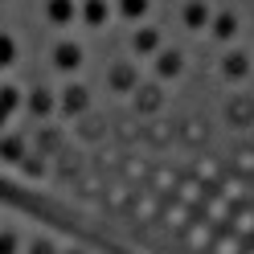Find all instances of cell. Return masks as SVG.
Wrapping results in <instances>:
<instances>
[{
	"label": "cell",
	"mask_w": 254,
	"mask_h": 254,
	"mask_svg": "<svg viewBox=\"0 0 254 254\" xmlns=\"http://www.w3.org/2000/svg\"><path fill=\"white\" fill-rule=\"evenodd\" d=\"M250 74H254V50H246V45H226L217 58V78L221 82H230V86H246L250 82Z\"/></svg>",
	"instance_id": "6da1fadb"
},
{
	"label": "cell",
	"mask_w": 254,
	"mask_h": 254,
	"mask_svg": "<svg viewBox=\"0 0 254 254\" xmlns=\"http://www.w3.org/2000/svg\"><path fill=\"white\" fill-rule=\"evenodd\" d=\"M90 107H94V94L82 78H66V86H58V115L62 119L78 123V119L90 115Z\"/></svg>",
	"instance_id": "7a4b0ae2"
},
{
	"label": "cell",
	"mask_w": 254,
	"mask_h": 254,
	"mask_svg": "<svg viewBox=\"0 0 254 254\" xmlns=\"http://www.w3.org/2000/svg\"><path fill=\"white\" fill-rule=\"evenodd\" d=\"M86 66V45L78 37H58L50 45V70L62 78H78V70Z\"/></svg>",
	"instance_id": "3957f363"
},
{
	"label": "cell",
	"mask_w": 254,
	"mask_h": 254,
	"mask_svg": "<svg viewBox=\"0 0 254 254\" xmlns=\"http://www.w3.org/2000/svg\"><path fill=\"white\" fill-rule=\"evenodd\" d=\"M139 82H144V70H139L135 58H115V62L107 66V78H103V86L115 94V99H123V94L131 99Z\"/></svg>",
	"instance_id": "277c9868"
},
{
	"label": "cell",
	"mask_w": 254,
	"mask_h": 254,
	"mask_svg": "<svg viewBox=\"0 0 254 254\" xmlns=\"http://www.w3.org/2000/svg\"><path fill=\"white\" fill-rule=\"evenodd\" d=\"M148 70H152V82L168 86V82H181V78H185L189 58H185L181 45H164V50L156 54V58H148Z\"/></svg>",
	"instance_id": "5b68a950"
},
{
	"label": "cell",
	"mask_w": 254,
	"mask_h": 254,
	"mask_svg": "<svg viewBox=\"0 0 254 254\" xmlns=\"http://www.w3.org/2000/svg\"><path fill=\"white\" fill-rule=\"evenodd\" d=\"M164 45H168V41H164V33H160L156 25H148V21H144V25H131L127 50H131V58H135V62H139V58H144V62H148V58H156V54L164 50Z\"/></svg>",
	"instance_id": "8992f818"
},
{
	"label": "cell",
	"mask_w": 254,
	"mask_h": 254,
	"mask_svg": "<svg viewBox=\"0 0 254 254\" xmlns=\"http://www.w3.org/2000/svg\"><path fill=\"white\" fill-rule=\"evenodd\" d=\"M25 115L33 123H50L58 115V90L50 86H29L25 90Z\"/></svg>",
	"instance_id": "52a82bcc"
},
{
	"label": "cell",
	"mask_w": 254,
	"mask_h": 254,
	"mask_svg": "<svg viewBox=\"0 0 254 254\" xmlns=\"http://www.w3.org/2000/svg\"><path fill=\"white\" fill-rule=\"evenodd\" d=\"M205 33H209L213 45H221V50H226V45L238 41V33H242V21H238L234 8H221V12H213V17H209V29H205Z\"/></svg>",
	"instance_id": "ba28073f"
},
{
	"label": "cell",
	"mask_w": 254,
	"mask_h": 254,
	"mask_svg": "<svg viewBox=\"0 0 254 254\" xmlns=\"http://www.w3.org/2000/svg\"><path fill=\"white\" fill-rule=\"evenodd\" d=\"M21 111H25V86L0 82V131H4L12 119H21Z\"/></svg>",
	"instance_id": "9c48e42d"
},
{
	"label": "cell",
	"mask_w": 254,
	"mask_h": 254,
	"mask_svg": "<svg viewBox=\"0 0 254 254\" xmlns=\"http://www.w3.org/2000/svg\"><path fill=\"white\" fill-rule=\"evenodd\" d=\"M41 17L54 29H70L78 25V0H41Z\"/></svg>",
	"instance_id": "30bf717a"
},
{
	"label": "cell",
	"mask_w": 254,
	"mask_h": 254,
	"mask_svg": "<svg viewBox=\"0 0 254 254\" xmlns=\"http://www.w3.org/2000/svg\"><path fill=\"white\" fill-rule=\"evenodd\" d=\"M131 103H135V111H139V115H156V111L164 107V86H160V82H152V78H144V82L135 86Z\"/></svg>",
	"instance_id": "8fae6325"
},
{
	"label": "cell",
	"mask_w": 254,
	"mask_h": 254,
	"mask_svg": "<svg viewBox=\"0 0 254 254\" xmlns=\"http://www.w3.org/2000/svg\"><path fill=\"white\" fill-rule=\"evenodd\" d=\"M209 17H213L209 0H185L181 4V25L189 33H205V29H209Z\"/></svg>",
	"instance_id": "7c38bea8"
},
{
	"label": "cell",
	"mask_w": 254,
	"mask_h": 254,
	"mask_svg": "<svg viewBox=\"0 0 254 254\" xmlns=\"http://www.w3.org/2000/svg\"><path fill=\"white\" fill-rule=\"evenodd\" d=\"M115 17L111 0H78V21L86 29H107V21Z\"/></svg>",
	"instance_id": "4fadbf2b"
},
{
	"label": "cell",
	"mask_w": 254,
	"mask_h": 254,
	"mask_svg": "<svg viewBox=\"0 0 254 254\" xmlns=\"http://www.w3.org/2000/svg\"><path fill=\"white\" fill-rule=\"evenodd\" d=\"M111 8H115V17L127 21V25H144L152 17V0H111Z\"/></svg>",
	"instance_id": "5bb4252c"
},
{
	"label": "cell",
	"mask_w": 254,
	"mask_h": 254,
	"mask_svg": "<svg viewBox=\"0 0 254 254\" xmlns=\"http://www.w3.org/2000/svg\"><path fill=\"white\" fill-rule=\"evenodd\" d=\"M0 156L21 164L25 156H29V139H25V131H4V135H0Z\"/></svg>",
	"instance_id": "9a60e30c"
},
{
	"label": "cell",
	"mask_w": 254,
	"mask_h": 254,
	"mask_svg": "<svg viewBox=\"0 0 254 254\" xmlns=\"http://www.w3.org/2000/svg\"><path fill=\"white\" fill-rule=\"evenodd\" d=\"M21 58V41L17 33H8V29H0V70H12Z\"/></svg>",
	"instance_id": "2e32d148"
},
{
	"label": "cell",
	"mask_w": 254,
	"mask_h": 254,
	"mask_svg": "<svg viewBox=\"0 0 254 254\" xmlns=\"http://www.w3.org/2000/svg\"><path fill=\"white\" fill-rule=\"evenodd\" d=\"M250 115H254V99H246V94H234L226 103V119L230 123H246Z\"/></svg>",
	"instance_id": "e0dca14e"
},
{
	"label": "cell",
	"mask_w": 254,
	"mask_h": 254,
	"mask_svg": "<svg viewBox=\"0 0 254 254\" xmlns=\"http://www.w3.org/2000/svg\"><path fill=\"white\" fill-rule=\"evenodd\" d=\"M21 234L17 230H0V254H21Z\"/></svg>",
	"instance_id": "ac0fdd59"
},
{
	"label": "cell",
	"mask_w": 254,
	"mask_h": 254,
	"mask_svg": "<svg viewBox=\"0 0 254 254\" xmlns=\"http://www.w3.org/2000/svg\"><path fill=\"white\" fill-rule=\"evenodd\" d=\"M21 254H58V246L50 242V238H33V242H25Z\"/></svg>",
	"instance_id": "d6986e66"
},
{
	"label": "cell",
	"mask_w": 254,
	"mask_h": 254,
	"mask_svg": "<svg viewBox=\"0 0 254 254\" xmlns=\"http://www.w3.org/2000/svg\"><path fill=\"white\" fill-rule=\"evenodd\" d=\"M0 4H4V0H0Z\"/></svg>",
	"instance_id": "ffe728a7"
}]
</instances>
